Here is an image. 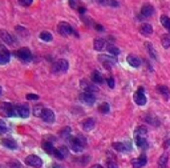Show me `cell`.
I'll return each instance as SVG.
<instances>
[{"instance_id": "obj_6", "label": "cell", "mask_w": 170, "mask_h": 168, "mask_svg": "<svg viewBox=\"0 0 170 168\" xmlns=\"http://www.w3.org/2000/svg\"><path fill=\"white\" fill-rule=\"evenodd\" d=\"M57 30L60 32V35H63V36H68V35H71L72 32H73L72 27L67 22H60L59 26H57Z\"/></svg>"}, {"instance_id": "obj_1", "label": "cell", "mask_w": 170, "mask_h": 168, "mask_svg": "<svg viewBox=\"0 0 170 168\" xmlns=\"http://www.w3.org/2000/svg\"><path fill=\"white\" fill-rule=\"evenodd\" d=\"M85 144H87V140H85V138H83L81 135L72 136L69 139V146H71V150L73 152H81L84 150Z\"/></svg>"}, {"instance_id": "obj_8", "label": "cell", "mask_w": 170, "mask_h": 168, "mask_svg": "<svg viewBox=\"0 0 170 168\" xmlns=\"http://www.w3.org/2000/svg\"><path fill=\"white\" fill-rule=\"evenodd\" d=\"M40 118H41L44 122H47V123H53L55 122V114H53V111L48 110V108H44Z\"/></svg>"}, {"instance_id": "obj_22", "label": "cell", "mask_w": 170, "mask_h": 168, "mask_svg": "<svg viewBox=\"0 0 170 168\" xmlns=\"http://www.w3.org/2000/svg\"><path fill=\"white\" fill-rule=\"evenodd\" d=\"M146 132H148V128L145 127V126H141V127H138L136 130V138H145V135H146Z\"/></svg>"}, {"instance_id": "obj_10", "label": "cell", "mask_w": 170, "mask_h": 168, "mask_svg": "<svg viewBox=\"0 0 170 168\" xmlns=\"http://www.w3.org/2000/svg\"><path fill=\"white\" fill-rule=\"evenodd\" d=\"M99 60H101L106 68H110V66H113V64L116 63V59L114 58H112V56H106V55H100L99 56Z\"/></svg>"}, {"instance_id": "obj_38", "label": "cell", "mask_w": 170, "mask_h": 168, "mask_svg": "<svg viewBox=\"0 0 170 168\" xmlns=\"http://www.w3.org/2000/svg\"><path fill=\"white\" fill-rule=\"evenodd\" d=\"M68 134H69V128H68V127L65 128V130H63L61 132H60V135H61L63 138H68V136H69Z\"/></svg>"}, {"instance_id": "obj_21", "label": "cell", "mask_w": 170, "mask_h": 168, "mask_svg": "<svg viewBox=\"0 0 170 168\" xmlns=\"http://www.w3.org/2000/svg\"><path fill=\"white\" fill-rule=\"evenodd\" d=\"M140 32L142 35H150L152 32H153V28H152L150 24H142L141 28H140Z\"/></svg>"}, {"instance_id": "obj_25", "label": "cell", "mask_w": 170, "mask_h": 168, "mask_svg": "<svg viewBox=\"0 0 170 168\" xmlns=\"http://www.w3.org/2000/svg\"><path fill=\"white\" fill-rule=\"evenodd\" d=\"M92 80L95 83H97V84H101V83L104 82V79H102V76H101V74H100V72H97V71H95L92 74Z\"/></svg>"}, {"instance_id": "obj_32", "label": "cell", "mask_w": 170, "mask_h": 168, "mask_svg": "<svg viewBox=\"0 0 170 168\" xmlns=\"http://www.w3.org/2000/svg\"><path fill=\"white\" fill-rule=\"evenodd\" d=\"M108 51L110 52L112 55H114V56H117L120 54V50L117 47H114V46H108Z\"/></svg>"}, {"instance_id": "obj_34", "label": "cell", "mask_w": 170, "mask_h": 168, "mask_svg": "<svg viewBox=\"0 0 170 168\" xmlns=\"http://www.w3.org/2000/svg\"><path fill=\"white\" fill-rule=\"evenodd\" d=\"M162 46L165 48H169L170 47V36H162Z\"/></svg>"}, {"instance_id": "obj_42", "label": "cell", "mask_w": 170, "mask_h": 168, "mask_svg": "<svg viewBox=\"0 0 170 168\" xmlns=\"http://www.w3.org/2000/svg\"><path fill=\"white\" fill-rule=\"evenodd\" d=\"M108 168H117V164L114 162H109L108 163Z\"/></svg>"}, {"instance_id": "obj_30", "label": "cell", "mask_w": 170, "mask_h": 168, "mask_svg": "<svg viewBox=\"0 0 170 168\" xmlns=\"http://www.w3.org/2000/svg\"><path fill=\"white\" fill-rule=\"evenodd\" d=\"M40 39H41L43 42H51L52 35L49 34V32H41V34H40Z\"/></svg>"}, {"instance_id": "obj_17", "label": "cell", "mask_w": 170, "mask_h": 168, "mask_svg": "<svg viewBox=\"0 0 170 168\" xmlns=\"http://www.w3.org/2000/svg\"><path fill=\"white\" fill-rule=\"evenodd\" d=\"M126 60H128V63L130 64L132 67H134V68H137V67L141 66V60H140V58H137V56H134V55H129Z\"/></svg>"}, {"instance_id": "obj_33", "label": "cell", "mask_w": 170, "mask_h": 168, "mask_svg": "<svg viewBox=\"0 0 170 168\" xmlns=\"http://www.w3.org/2000/svg\"><path fill=\"white\" fill-rule=\"evenodd\" d=\"M7 131H8V126L6 124V122L0 120V135H2V134H6Z\"/></svg>"}, {"instance_id": "obj_23", "label": "cell", "mask_w": 170, "mask_h": 168, "mask_svg": "<svg viewBox=\"0 0 170 168\" xmlns=\"http://www.w3.org/2000/svg\"><path fill=\"white\" fill-rule=\"evenodd\" d=\"M67 155H68V150H67V148H65V147H60L59 150L56 151V155H55V156H56L57 159H64Z\"/></svg>"}, {"instance_id": "obj_40", "label": "cell", "mask_w": 170, "mask_h": 168, "mask_svg": "<svg viewBox=\"0 0 170 168\" xmlns=\"http://www.w3.org/2000/svg\"><path fill=\"white\" fill-rule=\"evenodd\" d=\"M108 86L110 87V88L114 87V79H113V78H109V79H108Z\"/></svg>"}, {"instance_id": "obj_12", "label": "cell", "mask_w": 170, "mask_h": 168, "mask_svg": "<svg viewBox=\"0 0 170 168\" xmlns=\"http://www.w3.org/2000/svg\"><path fill=\"white\" fill-rule=\"evenodd\" d=\"M16 114H17L20 118H28V116H29V108H28L27 106H17L16 107Z\"/></svg>"}, {"instance_id": "obj_5", "label": "cell", "mask_w": 170, "mask_h": 168, "mask_svg": "<svg viewBox=\"0 0 170 168\" xmlns=\"http://www.w3.org/2000/svg\"><path fill=\"white\" fill-rule=\"evenodd\" d=\"M68 67H69V64H68L67 60L60 59L53 64V72H65L68 71Z\"/></svg>"}, {"instance_id": "obj_2", "label": "cell", "mask_w": 170, "mask_h": 168, "mask_svg": "<svg viewBox=\"0 0 170 168\" xmlns=\"http://www.w3.org/2000/svg\"><path fill=\"white\" fill-rule=\"evenodd\" d=\"M0 114H2L3 116H7V118L15 116L16 107H14L11 103H2L0 104Z\"/></svg>"}, {"instance_id": "obj_20", "label": "cell", "mask_w": 170, "mask_h": 168, "mask_svg": "<svg viewBox=\"0 0 170 168\" xmlns=\"http://www.w3.org/2000/svg\"><path fill=\"white\" fill-rule=\"evenodd\" d=\"M2 144L4 147L10 148V150H15V148L17 147V146H16V142H15V140H12V139H3Z\"/></svg>"}, {"instance_id": "obj_3", "label": "cell", "mask_w": 170, "mask_h": 168, "mask_svg": "<svg viewBox=\"0 0 170 168\" xmlns=\"http://www.w3.org/2000/svg\"><path fill=\"white\" fill-rule=\"evenodd\" d=\"M95 91H83L80 94V100L83 103H87V104H93L96 100V96L93 94Z\"/></svg>"}, {"instance_id": "obj_16", "label": "cell", "mask_w": 170, "mask_h": 168, "mask_svg": "<svg viewBox=\"0 0 170 168\" xmlns=\"http://www.w3.org/2000/svg\"><path fill=\"white\" fill-rule=\"evenodd\" d=\"M0 39H3V42H6L7 44H15L16 43L14 40V38H12L7 31H0Z\"/></svg>"}, {"instance_id": "obj_15", "label": "cell", "mask_w": 170, "mask_h": 168, "mask_svg": "<svg viewBox=\"0 0 170 168\" xmlns=\"http://www.w3.org/2000/svg\"><path fill=\"white\" fill-rule=\"evenodd\" d=\"M113 148L120 152H125V151H130V146L129 143H113Z\"/></svg>"}, {"instance_id": "obj_29", "label": "cell", "mask_w": 170, "mask_h": 168, "mask_svg": "<svg viewBox=\"0 0 170 168\" xmlns=\"http://www.w3.org/2000/svg\"><path fill=\"white\" fill-rule=\"evenodd\" d=\"M136 144H137V146H138L140 148L148 147V143H146V140H145V138H136Z\"/></svg>"}, {"instance_id": "obj_7", "label": "cell", "mask_w": 170, "mask_h": 168, "mask_svg": "<svg viewBox=\"0 0 170 168\" xmlns=\"http://www.w3.org/2000/svg\"><path fill=\"white\" fill-rule=\"evenodd\" d=\"M134 102L138 104V106H145V104H146V98H145L142 87H140L138 90H137V92L134 94Z\"/></svg>"}, {"instance_id": "obj_14", "label": "cell", "mask_w": 170, "mask_h": 168, "mask_svg": "<svg viewBox=\"0 0 170 168\" xmlns=\"http://www.w3.org/2000/svg\"><path fill=\"white\" fill-rule=\"evenodd\" d=\"M141 14H142V16H145V18H149V16H152L154 14V8H153L150 4H145V6L141 8Z\"/></svg>"}, {"instance_id": "obj_36", "label": "cell", "mask_w": 170, "mask_h": 168, "mask_svg": "<svg viewBox=\"0 0 170 168\" xmlns=\"http://www.w3.org/2000/svg\"><path fill=\"white\" fill-rule=\"evenodd\" d=\"M32 2H33V0H19V3H20V4H23V6H25V7L31 6Z\"/></svg>"}, {"instance_id": "obj_28", "label": "cell", "mask_w": 170, "mask_h": 168, "mask_svg": "<svg viewBox=\"0 0 170 168\" xmlns=\"http://www.w3.org/2000/svg\"><path fill=\"white\" fill-rule=\"evenodd\" d=\"M166 164H168V156L166 155H162L158 160V167L160 168H166Z\"/></svg>"}, {"instance_id": "obj_4", "label": "cell", "mask_w": 170, "mask_h": 168, "mask_svg": "<svg viewBox=\"0 0 170 168\" xmlns=\"http://www.w3.org/2000/svg\"><path fill=\"white\" fill-rule=\"evenodd\" d=\"M25 163L28 164V166L35 167V168H40V167L43 166V160L40 159L39 156H36V155H29L25 159Z\"/></svg>"}, {"instance_id": "obj_44", "label": "cell", "mask_w": 170, "mask_h": 168, "mask_svg": "<svg viewBox=\"0 0 170 168\" xmlns=\"http://www.w3.org/2000/svg\"><path fill=\"white\" fill-rule=\"evenodd\" d=\"M91 168H104V167H101L100 164H95V166H92Z\"/></svg>"}, {"instance_id": "obj_26", "label": "cell", "mask_w": 170, "mask_h": 168, "mask_svg": "<svg viewBox=\"0 0 170 168\" xmlns=\"http://www.w3.org/2000/svg\"><path fill=\"white\" fill-rule=\"evenodd\" d=\"M157 90H158L160 94L162 95V96H165L166 99L170 96V94H169V88H168V87H165V86H158V87H157Z\"/></svg>"}, {"instance_id": "obj_35", "label": "cell", "mask_w": 170, "mask_h": 168, "mask_svg": "<svg viewBox=\"0 0 170 168\" xmlns=\"http://www.w3.org/2000/svg\"><path fill=\"white\" fill-rule=\"evenodd\" d=\"M43 106H36L35 108H33V114L36 115V116H41V112H43Z\"/></svg>"}, {"instance_id": "obj_41", "label": "cell", "mask_w": 170, "mask_h": 168, "mask_svg": "<svg viewBox=\"0 0 170 168\" xmlns=\"http://www.w3.org/2000/svg\"><path fill=\"white\" fill-rule=\"evenodd\" d=\"M10 164H11V166H14V167H10V168H20V164L17 162H11Z\"/></svg>"}, {"instance_id": "obj_27", "label": "cell", "mask_w": 170, "mask_h": 168, "mask_svg": "<svg viewBox=\"0 0 170 168\" xmlns=\"http://www.w3.org/2000/svg\"><path fill=\"white\" fill-rule=\"evenodd\" d=\"M161 24H162V26L166 28V30L170 31V19L168 18V16H165V15L161 16Z\"/></svg>"}, {"instance_id": "obj_39", "label": "cell", "mask_w": 170, "mask_h": 168, "mask_svg": "<svg viewBox=\"0 0 170 168\" xmlns=\"http://www.w3.org/2000/svg\"><path fill=\"white\" fill-rule=\"evenodd\" d=\"M27 99H28V100H37L39 96L35 95V94H28V95H27Z\"/></svg>"}, {"instance_id": "obj_31", "label": "cell", "mask_w": 170, "mask_h": 168, "mask_svg": "<svg viewBox=\"0 0 170 168\" xmlns=\"http://www.w3.org/2000/svg\"><path fill=\"white\" fill-rule=\"evenodd\" d=\"M99 111L101 112V114H108V112H109V104L108 103H102L99 107Z\"/></svg>"}, {"instance_id": "obj_37", "label": "cell", "mask_w": 170, "mask_h": 168, "mask_svg": "<svg viewBox=\"0 0 170 168\" xmlns=\"http://www.w3.org/2000/svg\"><path fill=\"white\" fill-rule=\"evenodd\" d=\"M146 47L149 48V52H150V55H152V58H157V55H156V52L153 51V47L150 46L149 43H146Z\"/></svg>"}, {"instance_id": "obj_19", "label": "cell", "mask_w": 170, "mask_h": 168, "mask_svg": "<svg viewBox=\"0 0 170 168\" xmlns=\"http://www.w3.org/2000/svg\"><path fill=\"white\" fill-rule=\"evenodd\" d=\"M43 148H44V151H45L47 154H49V155H56V151H57L49 142H44L43 143Z\"/></svg>"}, {"instance_id": "obj_24", "label": "cell", "mask_w": 170, "mask_h": 168, "mask_svg": "<svg viewBox=\"0 0 170 168\" xmlns=\"http://www.w3.org/2000/svg\"><path fill=\"white\" fill-rule=\"evenodd\" d=\"M93 47H95L96 51H101L105 47V40L104 39H96L95 43H93Z\"/></svg>"}, {"instance_id": "obj_43", "label": "cell", "mask_w": 170, "mask_h": 168, "mask_svg": "<svg viewBox=\"0 0 170 168\" xmlns=\"http://www.w3.org/2000/svg\"><path fill=\"white\" fill-rule=\"evenodd\" d=\"M96 30H97V31H102L104 28H102V26H100V24H97V26H96Z\"/></svg>"}, {"instance_id": "obj_18", "label": "cell", "mask_w": 170, "mask_h": 168, "mask_svg": "<svg viewBox=\"0 0 170 168\" xmlns=\"http://www.w3.org/2000/svg\"><path fill=\"white\" fill-rule=\"evenodd\" d=\"M95 124H96V120L95 119H92V118H89V119H85L84 122H83V128L85 131H91L93 127H95Z\"/></svg>"}, {"instance_id": "obj_13", "label": "cell", "mask_w": 170, "mask_h": 168, "mask_svg": "<svg viewBox=\"0 0 170 168\" xmlns=\"http://www.w3.org/2000/svg\"><path fill=\"white\" fill-rule=\"evenodd\" d=\"M146 164V156L145 155H141L138 159H133L132 160V166L133 168H141Z\"/></svg>"}, {"instance_id": "obj_45", "label": "cell", "mask_w": 170, "mask_h": 168, "mask_svg": "<svg viewBox=\"0 0 170 168\" xmlns=\"http://www.w3.org/2000/svg\"><path fill=\"white\" fill-rule=\"evenodd\" d=\"M2 94H3V90H2V87H0V96H2Z\"/></svg>"}, {"instance_id": "obj_11", "label": "cell", "mask_w": 170, "mask_h": 168, "mask_svg": "<svg viewBox=\"0 0 170 168\" xmlns=\"http://www.w3.org/2000/svg\"><path fill=\"white\" fill-rule=\"evenodd\" d=\"M17 56L21 60H24V62H28V60H31L32 54H31V51L28 50V48H21V50L17 51Z\"/></svg>"}, {"instance_id": "obj_9", "label": "cell", "mask_w": 170, "mask_h": 168, "mask_svg": "<svg viewBox=\"0 0 170 168\" xmlns=\"http://www.w3.org/2000/svg\"><path fill=\"white\" fill-rule=\"evenodd\" d=\"M10 62V51L4 46H0V64H7Z\"/></svg>"}]
</instances>
